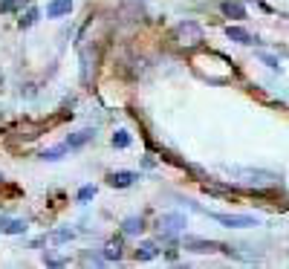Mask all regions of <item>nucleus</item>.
Masks as SVG:
<instances>
[{
	"mask_svg": "<svg viewBox=\"0 0 289 269\" xmlns=\"http://www.w3.org/2000/svg\"><path fill=\"white\" fill-rule=\"evenodd\" d=\"M229 174H234V177H243V183L249 185H272L278 177L269 174V171H252V168H231V165H226Z\"/></svg>",
	"mask_w": 289,
	"mask_h": 269,
	"instance_id": "f257e3e1",
	"label": "nucleus"
},
{
	"mask_svg": "<svg viewBox=\"0 0 289 269\" xmlns=\"http://www.w3.org/2000/svg\"><path fill=\"white\" fill-rule=\"evenodd\" d=\"M176 41H179L182 47H197V44L203 41V29H200V23H194V20H182V23L176 26Z\"/></svg>",
	"mask_w": 289,
	"mask_h": 269,
	"instance_id": "f03ea898",
	"label": "nucleus"
},
{
	"mask_svg": "<svg viewBox=\"0 0 289 269\" xmlns=\"http://www.w3.org/2000/svg\"><path fill=\"white\" fill-rule=\"evenodd\" d=\"M208 217H214L217 223L229 226V229H249V226H260V220L252 214H217V211H208Z\"/></svg>",
	"mask_w": 289,
	"mask_h": 269,
	"instance_id": "7ed1b4c3",
	"label": "nucleus"
},
{
	"mask_svg": "<svg viewBox=\"0 0 289 269\" xmlns=\"http://www.w3.org/2000/svg\"><path fill=\"white\" fill-rule=\"evenodd\" d=\"M182 229H185V217H182L179 211H171V214H162V217H159V232L165 237L176 235V232H182Z\"/></svg>",
	"mask_w": 289,
	"mask_h": 269,
	"instance_id": "20e7f679",
	"label": "nucleus"
},
{
	"mask_svg": "<svg viewBox=\"0 0 289 269\" xmlns=\"http://www.w3.org/2000/svg\"><path fill=\"white\" fill-rule=\"evenodd\" d=\"M185 249H191V252H217V249H223L220 243H214V240H197V237H185Z\"/></svg>",
	"mask_w": 289,
	"mask_h": 269,
	"instance_id": "39448f33",
	"label": "nucleus"
},
{
	"mask_svg": "<svg viewBox=\"0 0 289 269\" xmlns=\"http://www.w3.org/2000/svg\"><path fill=\"white\" fill-rule=\"evenodd\" d=\"M26 223L17 217H0V235H23Z\"/></svg>",
	"mask_w": 289,
	"mask_h": 269,
	"instance_id": "423d86ee",
	"label": "nucleus"
},
{
	"mask_svg": "<svg viewBox=\"0 0 289 269\" xmlns=\"http://www.w3.org/2000/svg\"><path fill=\"white\" fill-rule=\"evenodd\" d=\"M107 180H110V185H113V188H127V185H133L136 174H130V171H113Z\"/></svg>",
	"mask_w": 289,
	"mask_h": 269,
	"instance_id": "0eeeda50",
	"label": "nucleus"
},
{
	"mask_svg": "<svg viewBox=\"0 0 289 269\" xmlns=\"http://www.w3.org/2000/svg\"><path fill=\"white\" fill-rule=\"evenodd\" d=\"M90 139H96V131H90V128H84V131H78V134H69V139H67V148H81V145H87Z\"/></svg>",
	"mask_w": 289,
	"mask_h": 269,
	"instance_id": "6e6552de",
	"label": "nucleus"
},
{
	"mask_svg": "<svg viewBox=\"0 0 289 269\" xmlns=\"http://www.w3.org/2000/svg\"><path fill=\"white\" fill-rule=\"evenodd\" d=\"M69 9H72V0H52V3H47V15L50 17L69 15Z\"/></svg>",
	"mask_w": 289,
	"mask_h": 269,
	"instance_id": "1a4fd4ad",
	"label": "nucleus"
},
{
	"mask_svg": "<svg viewBox=\"0 0 289 269\" xmlns=\"http://www.w3.org/2000/svg\"><path fill=\"white\" fill-rule=\"evenodd\" d=\"M156 255H159V246H156L153 240H145V243L136 249V258H139V261H151V258H156Z\"/></svg>",
	"mask_w": 289,
	"mask_h": 269,
	"instance_id": "9d476101",
	"label": "nucleus"
},
{
	"mask_svg": "<svg viewBox=\"0 0 289 269\" xmlns=\"http://www.w3.org/2000/svg\"><path fill=\"white\" fill-rule=\"evenodd\" d=\"M223 12H226V15L229 17H246V6H243V3H237V0H229V3H223Z\"/></svg>",
	"mask_w": 289,
	"mask_h": 269,
	"instance_id": "9b49d317",
	"label": "nucleus"
},
{
	"mask_svg": "<svg viewBox=\"0 0 289 269\" xmlns=\"http://www.w3.org/2000/svg\"><path fill=\"white\" fill-rule=\"evenodd\" d=\"M142 229H145L142 217H127L124 223H121V232H124V235H139Z\"/></svg>",
	"mask_w": 289,
	"mask_h": 269,
	"instance_id": "f8f14e48",
	"label": "nucleus"
},
{
	"mask_svg": "<svg viewBox=\"0 0 289 269\" xmlns=\"http://www.w3.org/2000/svg\"><path fill=\"white\" fill-rule=\"evenodd\" d=\"M226 35H229L231 41H237V44H252V35L246 32V29H240V26H229Z\"/></svg>",
	"mask_w": 289,
	"mask_h": 269,
	"instance_id": "ddd939ff",
	"label": "nucleus"
},
{
	"mask_svg": "<svg viewBox=\"0 0 289 269\" xmlns=\"http://www.w3.org/2000/svg\"><path fill=\"white\" fill-rule=\"evenodd\" d=\"M104 258H107V261H119L121 258V243L119 240H110V243L104 246Z\"/></svg>",
	"mask_w": 289,
	"mask_h": 269,
	"instance_id": "4468645a",
	"label": "nucleus"
},
{
	"mask_svg": "<svg viewBox=\"0 0 289 269\" xmlns=\"http://www.w3.org/2000/svg\"><path fill=\"white\" fill-rule=\"evenodd\" d=\"M64 153H67V145H58V148H47L41 156H44V159H50V162H55V159H61Z\"/></svg>",
	"mask_w": 289,
	"mask_h": 269,
	"instance_id": "2eb2a0df",
	"label": "nucleus"
},
{
	"mask_svg": "<svg viewBox=\"0 0 289 269\" xmlns=\"http://www.w3.org/2000/svg\"><path fill=\"white\" fill-rule=\"evenodd\" d=\"M113 145H116V148H127V145H130V134H127V131H116V134H113Z\"/></svg>",
	"mask_w": 289,
	"mask_h": 269,
	"instance_id": "dca6fc26",
	"label": "nucleus"
},
{
	"mask_svg": "<svg viewBox=\"0 0 289 269\" xmlns=\"http://www.w3.org/2000/svg\"><path fill=\"white\" fill-rule=\"evenodd\" d=\"M35 20H38V9H29L26 15L20 17V29H26V26H32Z\"/></svg>",
	"mask_w": 289,
	"mask_h": 269,
	"instance_id": "f3484780",
	"label": "nucleus"
},
{
	"mask_svg": "<svg viewBox=\"0 0 289 269\" xmlns=\"http://www.w3.org/2000/svg\"><path fill=\"white\" fill-rule=\"evenodd\" d=\"M90 197H96V185H84V188L78 191V200H81V202H87Z\"/></svg>",
	"mask_w": 289,
	"mask_h": 269,
	"instance_id": "a211bd4d",
	"label": "nucleus"
},
{
	"mask_svg": "<svg viewBox=\"0 0 289 269\" xmlns=\"http://www.w3.org/2000/svg\"><path fill=\"white\" fill-rule=\"evenodd\" d=\"M69 237H72V232H69V229H61V232L52 235V243H67Z\"/></svg>",
	"mask_w": 289,
	"mask_h": 269,
	"instance_id": "6ab92c4d",
	"label": "nucleus"
},
{
	"mask_svg": "<svg viewBox=\"0 0 289 269\" xmlns=\"http://www.w3.org/2000/svg\"><path fill=\"white\" fill-rule=\"evenodd\" d=\"M260 61H266V64H269L272 69L281 67V61H278V58H272V55H266V52H260Z\"/></svg>",
	"mask_w": 289,
	"mask_h": 269,
	"instance_id": "aec40b11",
	"label": "nucleus"
},
{
	"mask_svg": "<svg viewBox=\"0 0 289 269\" xmlns=\"http://www.w3.org/2000/svg\"><path fill=\"white\" fill-rule=\"evenodd\" d=\"M17 6V0H0V12H12Z\"/></svg>",
	"mask_w": 289,
	"mask_h": 269,
	"instance_id": "412c9836",
	"label": "nucleus"
},
{
	"mask_svg": "<svg viewBox=\"0 0 289 269\" xmlns=\"http://www.w3.org/2000/svg\"><path fill=\"white\" fill-rule=\"evenodd\" d=\"M0 84H3V78H0Z\"/></svg>",
	"mask_w": 289,
	"mask_h": 269,
	"instance_id": "4be33fe9",
	"label": "nucleus"
}]
</instances>
